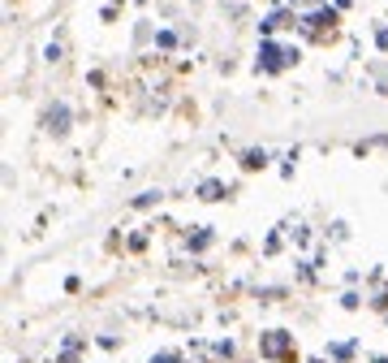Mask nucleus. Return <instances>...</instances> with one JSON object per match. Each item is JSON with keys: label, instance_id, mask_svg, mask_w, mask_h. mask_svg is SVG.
Listing matches in <instances>:
<instances>
[{"label": "nucleus", "instance_id": "6", "mask_svg": "<svg viewBox=\"0 0 388 363\" xmlns=\"http://www.w3.org/2000/svg\"><path fill=\"white\" fill-rule=\"evenodd\" d=\"M134 203H138V207H147V203H160V190H147V195H138Z\"/></svg>", "mask_w": 388, "mask_h": 363}, {"label": "nucleus", "instance_id": "7", "mask_svg": "<svg viewBox=\"0 0 388 363\" xmlns=\"http://www.w3.org/2000/svg\"><path fill=\"white\" fill-rule=\"evenodd\" d=\"M151 363H182L177 354H151Z\"/></svg>", "mask_w": 388, "mask_h": 363}, {"label": "nucleus", "instance_id": "8", "mask_svg": "<svg viewBox=\"0 0 388 363\" xmlns=\"http://www.w3.org/2000/svg\"><path fill=\"white\" fill-rule=\"evenodd\" d=\"M311 363H323V359H311Z\"/></svg>", "mask_w": 388, "mask_h": 363}, {"label": "nucleus", "instance_id": "2", "mask_svg": "<svg viewBox=\"0 0 388 363\" xmlns=\"http://www.w3.org/2000/svg\"><path fill=\"white\" fill-rule=\"evenodd\" d=\"M65 121H70V113H65V104H57V109H48V130H57V134H65V130H70Z\"/></svg>", "mask_w": 388, "mask_h": 363}, {"label": "nucleus", "instance_id": "3", "mask_svg": "<svg viewBox=\"0 0 388 363\" xmlns=\"http://www.w3.org/2000/svg\"><path fill=\"white\" fill-rule=\"evenodd\" d=\"M220 195H225V186H220V182H203V186H199V199H207V203L220 199Z\"/></svg>", "mask_w": 388, "mask_h": 363}, {"label": "nucleus", "instance_id": "4", "mask_svg": "<svg viewBox=\"0 0 388 363\" xmlns=\"http://www.w3.org/2000/svg\"><path fill=\"white\" fill-rule=\"evenodd\" d=\"M242 165H246V169H263V165H267V151H246Z\"/></svg>", "mask_w": 388, "mask_h": 363}, {"label": "nucleus", "instance_id": "5", "mask_svg": "<svg viewBox=\"0 0 388 363\" xmlns=\"http://www.w3.org/2000/svg\"><path fill=\"white\" fill-rule=\"evenodd\" d=\"M332 22H337V13H332V9H319V13L311 18V26H332Z\"/></svg>", "mask_w": 388, "mask_h": 363}, {"label": "nucleus", "instance_id": "1", "mask_svg": "<svg viewBox=\"0 0 388 363\" xmlns=\"http://www.w3.org/2000/svg\"><path fill=\"white\" fill-rule=\"evenodd\" d=\"M259 350H263L267 359H285V354H289V333H285V329L263 333V337H259Z\"/></svg>", "mask_w": 388, "mask_h": 363}]
</instances>
